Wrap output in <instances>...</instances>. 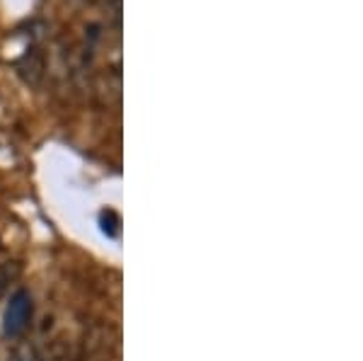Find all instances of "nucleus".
Wrapping results in <instances>:
<instances>
[{
    "label": "nucleus",
    "instance_id": "f03ea898",
    "mask_svg": "<svg viewBox=\"0 0 363 361\" xmlns=\"http://www.w3.org/2000/svg\"><path fill=\"white\" fill-rule=\"evenodd\" d=\"M20 274H22L20 262H0V301L8 296L10 287L20 279Z\"/></svg>",
    "mask_w": 363,
    "mask_h": 361
},
{
    "label": "nucleus",
    "instance_id": "f257e3e1",
    "mask_svg": "<svg viewBox=\"0 0 363 361\" xmlns=\"http://www.w3.org/2000/svg\"><path fill=\"white\" fill-rule=\"evenodd\" d=\"M29 323H32V296H29V291L20 289L15 291L8 308H5L3 330L8 337H20L27 333Z\"/></svg>",
    "mask_w": 363,
    "mask_h": 361
}]
</instances>
